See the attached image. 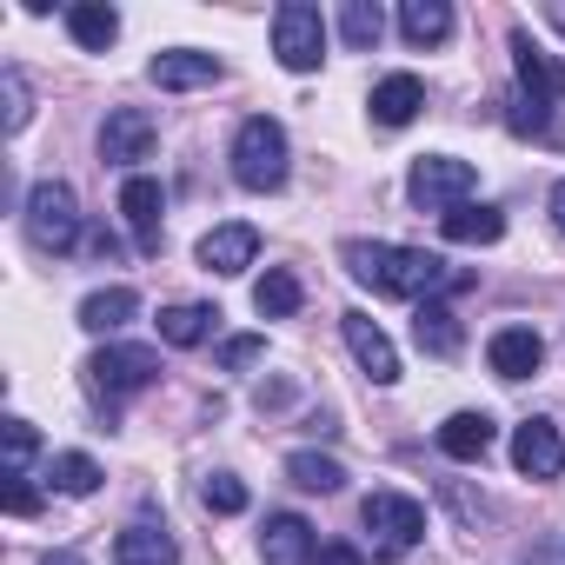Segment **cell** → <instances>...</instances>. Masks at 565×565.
<instances>
[{"mask_svg":"<svg viewBox=\"0 0 565 565\" xmlns=\"http://www.w3.org/2000/svg\"><path fill=\"white\" fill-rule=\"evenodd\" d=\"M67 34H74V47L107 54V47L120 41V14H114V8H100V0H81V8H67Z\"/></svg>","mask_w":565,"mask_h":565,"instance_id":"cell-23","label":"cell"},{"mask_svg":"<svg viewBox=\"0 0 565 565\" xmlns=\"http://www.w3.org/2000/svg\"><path fill=\"white\" fill-rule=\"evenodd\" d=\"M313 565H366V558H360V545H320Z\"/></svg>","mask_w":565,"mask_h":565,"instance_id":"cell-35","label":"cell"},{"mask_svg":"<svg viewBox=\"0 0 565 565\" xmlns=\"http://www.w3.org/2000/svg\"><path fill=\"white\" fill-rule=\"evenodd\" d=\"M259 353H266V340H259V333H239V340H226V347H220V366H226V373H246Z\"/></svg>","mask_w":565,"mask_h":565,"instance_id":"cell-33","label":"cell"},{"mask_svg":"<svg viewBox=\"0 0 565 565\" xmlns=\"http://www.w3.org/2000/svg\"><path fill=\"white\" fill-rule=\"evenodd\" d=\"M273 54L287 74H313L327 61V14L307 8V0H287V8L273 14Z\"/></svg>","mask_w":565,"mask_h":565,"instance_id":"cell-6","label":"cell"},{"mask_svg":"<svg viewBox=\"0 0 565 565\" xmlns=\"http://www.w3.org/2000/svg\"><path fill=\"white\" fill-rule=\"evenodd\" d=\"M34 452H41V433L28 419H8V479H28Z\"/></svg>","mask_w":565,"mask_h":565,"instance_id":"cell-31","label":"cell"},{"mask_svg":"<svg viewBox=\"0 0 565 565\" xmlns=\"http://www.w3.org/2000/svg\"><path fill=\"white\" fill-rule=\"evenodd\" d=\"M439 233H446L452 246H492V239H505V213H499V206L466 200V206H452V213L439 220Z\"/></svg>","mask_w":565,"mask_h":565,"instance_id":"cell-19","label":"cell"},{"mask_svg":"<svg viewBox=\"0 0 565 565\" xmlns=\"http://www.w3.org/2000/svg\"><path fill=\"white\" fill-rule=\"evenodd\" d=\"M153 380H160V353L153 347H100L87 360V386H94L100 406H120V399L147 393Z\"/></svg>","mask_w":565,"mask_h":565,"instance_id":"cell-4","label":"cell"},{"mask_svg":"<svg viewBox=\"0 0 565 565\" xmlns=\"http://www.w3.org/2000/svg\"><path fill=\"white\" fill-rule=\"evenodd\" d=\"M287 479H294L300 492H340V486H347V466L327 459V452H287Z\"/></svg>","mask_w":565,"mask_h":565,"instance_id":"cell-27","label":"cell"},{"mask_svg":"<svg viewBox=\"0 0 565 565\" xmlns=\"http://www.w3.org/2000/svg\"><path fill=\"white\" fill-rule=\"evenodd\" d=\"M233 180L246 193H279L287 186V127L253 114L239 134H233Z\"/></svg>","mask_w":565,"mask_h":565,"instance_id":"cell-2","label":"cell"},{"mask_svg":"<svg viewBox=\"0 0 565 565\" xmlns=\"http://www.w3.org/2000/svg\"><path fill=\"white\" fill-rule=\"evenodd\" d=\"M259 558L266 565H313L320 558V539H313V525L300 512H273L266 532H259Z\"/></svg>","mask_w":565,"mask_h":565,"instance_id":"cell-13","label":"cell"},{"mask_svg":"<svg viewBox=\"0 0 565 565\" xmlns=\"http://www.w3.org/2000/svg\"><path fill=\"white\" fill-rule=\"evenodd\" d=\"M413 340H419V353H433V360H459L466 327H459V313H452L446 300H426V307L413 313Z\"/></svg>","mask_w":565,"mask_h":565,"instance_id":"cell-17","label":"cell"},{"mask_svg":"<svg viewBox=\"0 0 565 565\" xmlns=\"http://www.w3.org/2000/svg\"><path fill=\"white\" fill-rule=\"evenodd\" d=\"M8 512H14V519H34V512H41V492H34L28 479H8Z\"/></svg>","mask_w":565,"mask_h":565,"instance_id":"cell-34","label":"cell"},{"mask_svg":"<svg viewBox=\"0 0 565 565\" xmlns=\"http://www.w3.org/2000/svg\"><path fill=\"white\" fill-rule=\"evenodd\" d=\"M28 233H34L41 253H67V246L87 239V226H81V200H74L67 180H41V186L28 193Z\"/></svg>","mask_w":565,"mask_h":565,"instance_id":"cell-5","label":"cell"},{"mask_svg":"<svg viewBox=\"0 0 565 565\" xmlns=\"http://www.w3.org/2000/svg\"><path fill=\"white\" fill-rule=\"evenodd\" d=\"M134 313H140V294H134V287H100V294L81 300V327H87V333H120Z\"/></svg>","mask_w":565,"mask_h":565,"instance_id":"cell-22","label":"cell"},{"mask_svg":"<svg viewBox=\"0 0 565 565\" xmlns=\"http://www.w3.org/2000/svg\"><path fill=\"white\" fill-rule=\"evenodd\" d=\"M340 34H347V47H380V34H386V14L373 8V0H347V14H340Z\"/></svg>","mask_w":565,"mask_h":565,"instance_id":"cell-29","label":"cell"},{"mask_svg":"<svg viewBox=\"0 0 565 565\" xmlns=\"http://www.w3.org/2000/svg\"><path fill=\"white\" fill-rule=\"evenodd\" d=\"M486 360H492L499 380H532L545 366V340H539V327H499L492 347H486Z\"/></svg>","mask_w":565,"mask_h":565,"instance_id":"cell-15","label":"cell"},{"mask_svg":"<svg viewBox=\"0 0 565 565\" xmlns=\"http://www.w3.org/2000/svg\"><path fill=\"white\" fill-rule=\"evenodd\" d=\"M340 259H347V273L360 279V287H373V294H386V300H439V294H459V287H472V273H452L439 253H426V246H393V239H347L340 246Z\"/></svg>","mask_w":565,"mask_h":565,"instance_id":"cell-1","label":"cell"},{"mask_svg":"<svg viewBox=\"0 0 565 565\" xmlns=\"http://www.w3.org/2000/svg\"><path fill=\"white\" fill-rule=\"evenodd\" d=\"M147 74H153V87H160V94H193V87H213V81H220L226 67H220L213 54H193V47H173V54H160V61H153Z\"/></svg>","mask_w":565,"mask_h":565,"instance_id":"cell-16","label":"cell"},{"mask_svg":"<svg viewBox=\"0 0 565 565\" xmlns=\"http://www.w3.org/2000/svg\"><path fill=\"white\" fill-rule=\"evenodd\" d=\"M512 67H519V94H532V100H545V107H558L565 100V67L519 28L512 34Z\"/></svg>","mask_w":565,"mask_h":565,"instance_id":"cell-12","label":"cell"},{"mask_svg":"<svg viewBox=\"0 0 565 565\" xmlns=\"http://www.w3.org/2000/svg\"><path fill=\"white\" fill-rule=\"evenodd\" d=\"M419 107H426V87L413 74H386L373 87V120L380 127H406V120H419Z\"/></svg>","mask_w":565,"mask_h":565,"instance_id":"cell-21","label":"cell"},{"mask_svg":"<svg viewBox=\"0 0 565 565\" xmlns=\"http://www.w3.org/2000/svg\"><path fill=\"white\" fill-rule=\"evenodd\" d=\"M173 558H180V545H173V532L153 525V519H140V525H127V532L114 539V565H173Z\"/></svg>","mask_w":565,"mask_h":565,"instance_id":"cell-18","label":"cell"},{"mask_svg":"<svg viewBox=\"0 0 565 565\" xmlns=\"http://www.w3.org/2000/svg\"><path fill=\"white\" fill-rule=\"evenodd\" d=\"M253 307H259V320H294L300 313V279L287 266H273L259 287H253Z\"/></svg>","mask_w":565,"mask_h":565,"instance_id":"cell-26","label":"cell"},{"mask_svg":"<svg viewBox=\"0 0 565 565\" xmlns=\"http://www.w3.org/2000/svg\"><path fill=\"white\" fill-rule=\"evenodd\" d=\"M100 466L87 459V452H61V459H47V486L54 492H67V499H87V492H100Z\"/></svg>","mask_w":565,"mask_h":565,"instance_id":"cell-28","label":"cell"},{"mask_svg":"<svg viewBox=\"0 0 565 565\" xmlns=\"http://www.w3.org/2000/svg\"><path fill=\"white\" fill-rule=\"evenodd\" d=\"M512 466H519L525 479H558V472H565V439H558V426H552V419H525V426L512 433Z\"/></svg>","mask_w":565,"mask_h":565,"instance_id":"cell-11","label":"cell"},{"mask_svg":"<svg viewBox=\"0 0 565 565\" xmlns=\"http://www.w3.org/2000/svg\"><path fill=\"white\" fill-rule=\"evenodd\" d=\"M153 140H160V127H153L147 107H114V114L100 120V160H107V167H134V160H147Z\"/></svg>","mask_w":565,"mask_h":565,"instance_id":"cell-8","label":"cell"},{"mask_svg":"<svg viewBox=\"0 0 565 565\" xmlns=\"http://www.w3.org/2000/svg\"><path fill=\"white\" fill-rule=\"evenodd\" d=\"M213 307H200V300H173L167 313H160V340L167 347H206L213 340Z\"/></svg>","mask_w":565,"mask_h":565,"instance_id":"cell-24","label":"cell"},{"mask_svg":"<svg viewBox=\"0 0 565 565\" xmlns=\"http://www.w3.org/2000/svg\"><path fill=\"white\" fill-rule=\"evenodd\" d=\"M399 34L413 47H439L452 34V8H446V0H406V8H399Z\"/></svg>","mask_w":565,"mask_h":565,"instance_id":"cell-25","label":"cell"},{"mask_svg":"<svg viewBox=\"0 0 565 565\" xmlns=\"http://www.w3.org/2000/svg\"><path fill=\"white\" fill-rule=\"evenodd\" d=\"M41 565H87V558H81V552H47Z\"/></svg>","mask_w":565,"mask_h":565,"instance_id":"cell-38","label":"cell"},{"mask_svg":"<svg viewBox=\"0 0 565 565\" xmlns=\"http://www.w3.org/2000/svg\"><path fill=\"white\" fill-rule=\"evenodd\" d=\"M492 439H499V433H492V419H486V413H452V419L439 426V452H446V459H459V466L486 459V452H492Z\"/></svg>","mask_w":565,"mask_h":565,"instance_id":"cell-20","label":"cell"},{"mask_svg":"<svg viewBox=\"0 0 565 565\" xmlns=\"http://www.w3.org/2000/svg\"><path fill=\"white\" fill-rule=\"evenodd\" d=\"M253 253H259V233H253L246 220H226V226H213V233L200 239V266H206V273H220V279L246 273V266H253Z\"/></svg>","mask_w":565,"mask_h":565,"instance_id":"cell-14","label":"cell"},{"mask_svg":"<svg viewBox=\"0 0 565 565\" xmlns=\"http://www.w3.org/2000/svg\"><path fill=\"white\" fill-rule=\"evenodd\" d=\"M120 213H127V233H134V246H140V253H160V213H167V193H160V180H147V173H127V186H120Z\"/></svg>","mask_w":565,"mask_h":565,"instance_id":"cell-9","label":"cell"},{"mask_svg":"<svg viewBox=\"0 0 565 565\" xmlns=\"http://www.w3.org/2000/svg\"><path fill=\"white\" fill-rule=\"evenodd\" d=\"M87 253H100V259H114V253H120V239H114L107 226H94V233H87Z\"/></svg>","mask_w":565,"mask_h":565,"instance_id":"cell-36","label":"cell"},{"mask_svg":"<svg viewBox=\"0 0 565 565\" xmlns=\"http://www.w3.org/2000/svg\"><path fill=\"white\" fill-rule=\"evenodd\" d=\"M360 519L373 532V558H406L426 539V505L406 499V492H366L360 499Z\"/></svg>","mask_w":565,"mask_h":565,"instance_id":"cell-3","label":"cell"},{"mask_svg":"<svg viewBox=\"0 0 565 565\" xmlns=\"http://www.w3.org/2000/svg\"><path fill=\"white\" fill-rule=\"evenodd\" d=\"M552 226H558V233H565V180H558V186H552Z\"/></svg>","mask_w":565,"mask_h":565,"instance_id":"cell-37","label":"cell"},{"mask_svg":"<svg viewBox=\"0 0 565 565\" xmlns=\"http://www.w3.org/2000/svg\"><path fill=\"white\" fill-rule=\"evenodd\" d=\"M340 327H347V347H353V360L366 366V380H373V386H393V380H399V353H393V340L380 333V320H373V313H340Z\"/></svg>","mask_w":565,"mask_h":565,"instance_id":"cell-10","label":"cell"},{"mask_svg":"<svg viewBox=\"0 0 565 565\" xmlns=\"http://www.w3.org/2000/svg\"><path fill=\"white\" fill-rule=\"evenodd\" d=\"M472 186H479L472 160H452V153H426V160H413V173H406L413 206H426V213H439V220H446L452 206H466Z\"/></svg>","mask_w":565,"mask_h":565,"instance_id":"cell-7","label":"cell"},{"mask_svg":"<svg viewBox=\"0 0 565 565\" xmlns=\"http://www.w3.org/2000/svg\"><path fill=\"white\" fill-rule=\"evenodd\" d=\"M0 94H8V134H21L28 127V74L8 67V74H0Z\"/></svg>","mask_w":565,"mask_h":565,"instance_id":"cell-32","label":"cell"},{"mask_svg":"<svg viewBox=\"0 0 565 565\" xmlns=\"http://www.w3.org/2000/svg\"><path fill=\"white\" fill-rule=\"evenodd\" d=\"M200 505H206V512H220V519H233V512H246V486H239L233 472H206Z\"/></svg>","mask_w":565,"mask_h":565,"instance_id":"cell-30","label":"cell"}]
</instances>
